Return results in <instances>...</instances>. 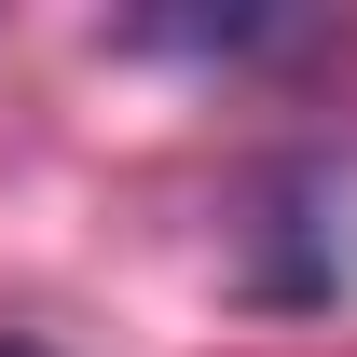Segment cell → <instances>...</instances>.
Here are the masks:
<instances>
[{
	"label": "cell",
	"mask_w": 357,
	"mask_h": 357,
	"mask_svg": "<svg viewBox=\"0 0 357 357\" xmlns=\"http://www.w3.org/2000/svg\"><path fill=\"white\" fill-rule=\"evenodd\" d=\"M344 206H357V178L330 165V151L275 165V178H261V220H248V303H275V316L344 303V275H357V248H344Z\"/></svg>",
	"instance_id": "cell-1"
},
{
	"label": "cell",
	"mask_w": 357,
	"mask_h": 357,
	"mask_svg": "<svg viewBox=\"0 0 357 357\" xmlns=\"http://www.w3.org/2000/svg\"><path fill=\"white\" fill-rule=\"evenodd\" d=\"M0 357H55V344H14V330H0Z\"/></svg>",
	"instance_id": "cell-3"
},
{
	"label": "cell",
	"mask_w": 357,
	"mask_h": 357,
	"mask_svg": "<svg viewBox=\"0 0 357 357\" xmlns=\"http://www.w3.org/2000/svg\"><path fill=\"white\" fill-rule=\"evenodd\" d=\"M110 55H178V69H303L330 55V14H137Z\"/></svg>",
	"instance_id": "cell-2"
}]
</instances>
